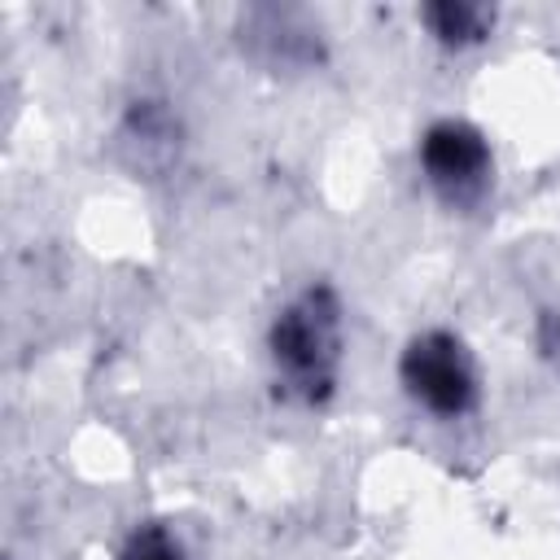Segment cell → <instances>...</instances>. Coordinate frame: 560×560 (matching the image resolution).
Listing matches in <instances>:
<instances>
[{"mask_svg": "<svg viewBox=\"0 0 560 560\" xmlns=\"http://www.w3.org/2000/svg\"><path fill=\"white\" fill-rule=\"evenodd\" d=\"M420 22L451 48H468L490 39L494 31V9L490 4H472V0H433L420 9Z\"/></svg>", "mask_w": 560, "mask_h": 560, "instance_id": "5b68a950", "label": "cell"}, {"mask_svg": "<svg viewBox=\"0 0 560 560\" xmlns=\"http://www.w3.org/2000/svg\"><path fill=\"white\" fill-rule=\"evenodd\" d=\"M420 166L446 206H477L494 175V153L468 118H438L420 136Z\"/></svg>", "mask_w": 560, "mask_h": 560, "instance_id": "3957f363", "label": "cell"}, {"mask_svg": "<svg viewBox=\"0 0 560 560\" xmlns=\"http://www.w3.org/2000/svg\"><path fill=\"white\" fill-rule=\"evenodd\" d=\"M118 560H188V551L179 547V538L166 525H140L122 542Z\"/></svg>", "mask_w": 560, "mask_h": 560, "instance_id": "8992f818", "label": "cell"}, {"mask_svg": "<svg viewBox=\"0 0 560 560\" xmlns=\"http://www.w3.org/2000/svg\"><path fill=\"white\" fill-rule=\"evenodd\" d=\"M241 39L271 70L276 66L293 70V66L319 61V26L302 22V13H293V9H254L241 26Z\"/></svg>", "mask_w": 560, "mask_h": 560, "instance_id": "277c9868", "label": "cell"}, {"mask_svg": "<svg viewBox=\"0 0 560 560\" xmlns=\"http://www.w3.org/2000/svg\"><path fill=\"white\" fill-rule=\"evenodd\" d=\"M341 298L332 284H306L271 324L267 350L276 381L289 398L319 407L332 398L341 376Z\"/></svg>", "mask_w": 560, "mask_h": 560, "instance_id": "6da1fadb", "label": "cell"}, {"mask_svg": "<svg viewBox=\"0 0 560 560\" xmlns=\"http://www.w3.org/2000/svg\"><path fill=\"white\" fill-rule=\"evenodd\" d=\"M398 381L402 389L433 416L455 420L468 416L481 398V376H477V359L464 346V337L446 332V328H429L416 332L402 354H398Z\"/></svg>", "mask_w": 560, "mask_h": 560, "instance_id": "7a4b0ae2", "label": "cell"}]
</instances>
